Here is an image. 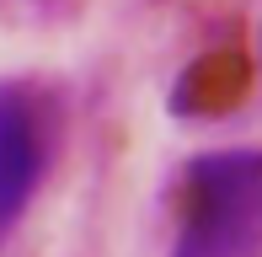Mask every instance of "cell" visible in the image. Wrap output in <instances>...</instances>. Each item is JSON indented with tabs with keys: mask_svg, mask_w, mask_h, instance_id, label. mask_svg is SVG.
I'll return each instance as SVG.
<instances>
[{
	"mask_svg": "<svg viewBox=\"0 0 262 257\" xmlns=\"http://www.w3.org/2000/svg\"><path fill=\"white\" fill-rule=\"evenodd\" d=\"M166 257H262V150H209L187 161Z\"/></svg>",
	"mask_w": 262,
	"mask_h": 257,
	"instance_id": "cell-1",
	"label": "cell"
},
{
	"mask_svg": "<svg viewBox=\"0 0 262 257\" xmlns=\"http://www.w3.org/2000/svg\"><path fill=\"white\" fill-rule=\"evenodd\" d=\"M49 113L27 86H0V241L21 225L49 177Z\"/></svg>",
	"mask_w": 262,
	"mask_h": 257,
	"instance_id": "cell-2",
	"label": "cell"
}]
</instances>
